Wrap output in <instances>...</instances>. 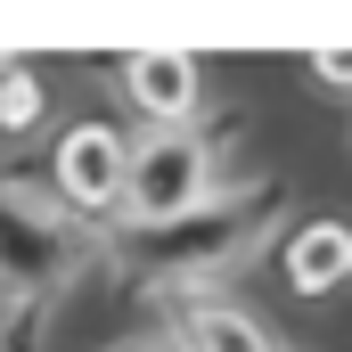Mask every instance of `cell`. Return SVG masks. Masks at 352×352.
<instances>
[{
	"label": "cell",
	"mask_w": 352,
	"mask_h": 352,
	"mask_svg": "<svg viewBox=\"0 0 352 352\" xmlns=\"http://www.w3.org/2000/svg\"><path fill=\"white\" fill-rule=\"evenodd\" d=\"M90 246L98 238H90L58 197H33V188H8L0 180V287L41 295V287L74 278L90 263Z\"/></svg>",
	"instance_id": "3"
},
{
	"label": "cell",
	"mask_w": 352,
	"mask_h": 352,
	"mask_svg": "<svg viewBox=\"0 0 352 352\" xmlns=\"http://www.w3.org/2000/svg\"><path fill=\"white\" fill-rule=\"evenodd\" d=\"M311 82H328V90H352V50H311Z\"/></svg>",
	"instance_id": "9"
},
{
	"label": "cell",
	"mask_w": 352,
	"mask_h": 352,
	"mask_svg": "<svg viewBox=\"0 0 352 352\" xmlns=\"http://www.w3.org/2000/svg\"><path fill=\"white\" fill-rule=\"evenodd\" d=\"M173 336H180V352H278V336L263 320L238 311V303H221V295H180Z\"/></svg>",
	"instance_id": "6"
},
{
	"label": "cell",
	"mask_w": 352,
	"mask_h": 352,
	"mask_svg": "<svg viewBox=\"0 0 352 352\" xmlns=\"http://www.w3.org/2000/svg\"><path fill=\"white\" fill-rule=\"evenodd\" d=\"M41 123V74L33 66H0V131H33Z\"/></svg>",
	"instance_id": "8"
},
{
	"label": "cell",
	"mask_w": 352,
	"mask_h": 352,
	"mask_svg": "<svg viewBox=\"0 0 352 352\" xmlns=\"http://www.w3.org/2000/svg\"><path fill=\"white\" fill-rule=\"evenodd\" d=\"M131 352H173V344H131Z\"/></svg>",
	"instance_id": "10"
},
{
	"label": "cell",
	"mask_w": 352,
	"mask_h": 352,
	"mask_svg": "<svg viewBox=\"0 0 352 352\" xmlns=\"http://www.w3.org/2000/svg\"><path fill=\"white\" fill-rule=\"evenodd\" d=\"M115 82L131 98V115H148V131H173L197 115V58L188 50H131Z\"/></svg>",
	"instance_id": "5"
},
{
	"label": "cell",
	"mask_w": 352,
	"mask_h": 352,
	"mask_svg": "<svg viewBox=\"0 0 352 352\" xmlns=\"http://www.w3.org/2000/svg\"><path fill=\"white\" fill-rule=\"evenodd\" d=\"M278 221H287V180H238V188H213L197 213H180L164 230H131L123 238V263L148 287L205 295L213 278H230V270L246 263Z\"/></svg>",
	"instance_id": "1"
},
{
	"label": "cell",
	"mask_w": 352,
	"mask_h": 352,
	"mask_svg": "<svg viewBox=\"0 0 352 352\" xmlns=\"http://www.w3.org/2000/svg\"><path fill=\"white\" fill-rule=\"evenodd\" d=\"M352 278V221H303L287 230V287L295 295H328Z\"/></svg>",
	"instance_id": "7"
},
{
	"label": "cell",
	"mask_w": 352,
	"mask_h": 352,
	"mask_svg": "<svg viewBox=\"0 0 352 352\" xmlns=\"http://www.w3.org/2000/svg\"><path fill=\"white\" fill-rule=\"evenodd\" d=\"M50 180H58L66 213H115V197H123V131L115 123H74L50 148Z\"/></svg>",
	"instance_id": "4"
},
{
	"label": "cell",
	"mask_w": 352,
	"mask_h": 352,
	"mask_svg": "<svg viewBox=\"0 0 352 352\" xmlns=\"http://www.w3.org/2000/svg\"><path fill=\"white\" fill-rule=\"evenodd\" d=\"M0 66H8V58H0Z\"/></svg>",
	"instance_id": "11"
},
{
	"label": "cell",
	"mask_w": 352,
	"mask_h": 352,
	"mask_svg": "<svg viewBox=\"0 0 352 352\" xmlns=\"http://www.w3.org/2000/svg\"><path fill=\"white\" fill-rule=\"evenodd\" d=\"M213 197V140L197 123H173V131H140L123 148V197H115V221L123 238L131 230H164L180 213H197Z\"/></svg>",
	"instance_id": "2"
}]
</instances>
